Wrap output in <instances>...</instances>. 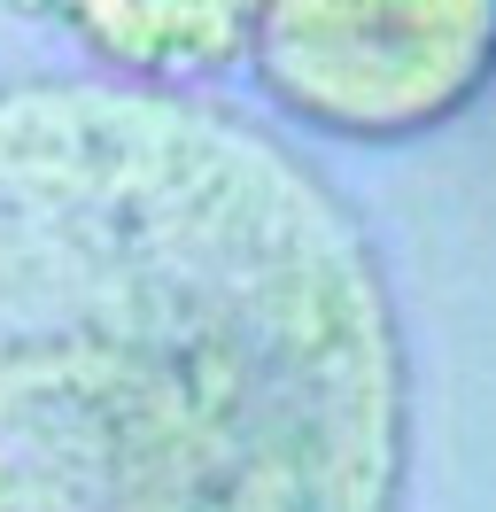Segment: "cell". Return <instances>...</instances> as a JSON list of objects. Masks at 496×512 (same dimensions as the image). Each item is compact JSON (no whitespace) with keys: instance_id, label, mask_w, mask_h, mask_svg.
Masks as SVG:
<instances>
[{"instance_id":"2","label":"cell","mask_w":496,"mask_h":512,"mask_svg":"<svg viewBox=\"0 0 496 512\" xmlns=\"http://www.w3.org/2000/svg\"><path fill=\"white\" fill-rule=\"evenodd\" d=\"M248 63L303 125L411 140L496 78V0H272L256 8Z\"/></svg>"},{"instance_id":"1","label":"cell","mask_w":496,"mask_h":512,"mask_svg":"<svg viewBox=\"0 0 496 512\" xmlns=\"http://www.w3.org/2000/svg\"><path fill=\"white\" fill-rule=\"evenodd\" d=\"M372 225L210 94L0 78V512H403Z\"/></svg>"},{"instance_id":"3","label":"cell","mask_w":496,"mask_h":512,"mask_svg":"<svg viewBox=\"0 0 496 512\" xmlns=\"http://www.w3.org/2000/svg\"><path fill=\"white\" fill-rule=\"evenodd\" d=\"M62 32L101 63V78L194 94L202 78L248 55L256 8H241V0H70Z\"/></svg>"}]
</instances>
